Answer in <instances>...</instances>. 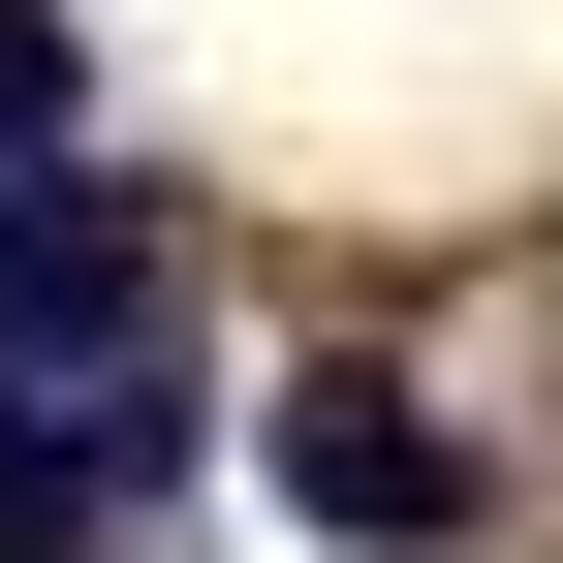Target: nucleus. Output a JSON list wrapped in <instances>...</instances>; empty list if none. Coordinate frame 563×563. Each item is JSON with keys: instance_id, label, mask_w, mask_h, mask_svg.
I'll use <instances>...</instances> for the list:
<instances>
[{"instance_id": "2", "label": "nucleus", "mask_w": 563, "mask_h": 563, "mask_svg": "<svg viewBox=\"0 0 563 563\" xmlns=\"http://www.w3.org/2000/svg\"><path fill=\"white\" fill-rule=\"evenodd\" d=\"M95 344H157V220L95 157H0V376H95Z\"/></svg>"}, {"instance_id": "3", "label": "nucleus", "mask_w": 563, "mask_h": 563, "mask_svg": "<svg viewBox=\"0 0 563 563\" xmlns=\"http://www.w3.org/2000/svg\"><path fill=\"white\" fill-rule=\"evenodd\" d=\"M0 157H95V32L63 0H0Z\"/></svg>"}, {"instance_id": "4", "label": "nucleus", "mask_w": 563, "mask_h": 563, "mask_svg": "<svg viewBox=\"0 0 563 563\" xmlns=\"http://www.w3.org/2000/svg\"><path fill=\"white\" fill-rule=\"evenodd\" d=\"M95 532H125V501H95V470L32 439V407H0V563H95Z\"/></svg>"}, {"instance_id": "1", "label": "nucleus", "mask_w": 563, "mask_h": 563, "mask_svg": "<svg viewBox=\"0 0 563 563\" xmlns=\"http://www.w3.org/2000/svg\"><path fill=\"white\" fill-rule=\"evenodd\" d=\"M251 470H282V532H344V563H470V439H439L407 376H282Z\"/></svg>"}]
</instances>
